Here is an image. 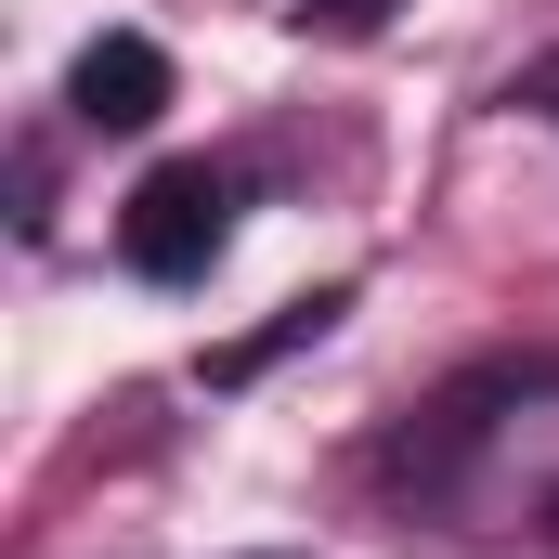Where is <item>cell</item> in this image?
Wrapping results in <instances>:
<instances>
[{
    "instance_id": "1",
    "label": "cell",
    "mask_w": 559,
    "mask_h": 559,
    "mask_svg": "<svg viewBox=\"0 0 559 559\" xmlns=\"http://www.w3.org/2000/svg\"><path fill=\"white\" fill-rule=\"evenodd\" d=\"M222 248H235V169L169 156V169L131 182V209H118V261H131L143 286H195Z\"/></svg>"
},
{
    "instance_id": "5",
    "label": "cell",
    "mask_w": 559,
    "mask_h": 559,
    "mask_svg": "<svg viewBox=\"0 0 559 559\" xmlns=\"http://www.w3.org/2000/svg\"><path fill=\"white\" fill-rule=\"evenodd\" d=\"M521 105H547V118H559V66H534V92H521Z\"/></svg>"
},
{
    "instance_id": "7",
    "label": "cell",
    "mask_w": 559,
    "mask_h": 559,
    "mask_svg": "<svg viewBox=\"0 0 559 559\" xmlns=\"http://www.w3.org/2000/svg\"><path fill=\"white\" fill-rule=\"evenodd\" d=\"M274 559H286V547H274Z\"/></svg>"
},
{
    "instance_id": "6",
    "label": "cell",
    "mask_w": 559,
    "mask_h": 559,
    "mask_svg": "<svg viewBox=\"0 0 559 559\" xmlns=\"http://www.w3.org/2000/svg\"><path fill=\"white\" fill-rule=\"evenodd\" d=\"M547 547H559V495H547Z\"/></svg>"
},
{
    "instance_id": "4",
    "label": "cell",
    "mask_w": 559,
    "mask_h": 559,
    "mask_svg": "<svg viewBox=\"0 0 559 559\" xmlns=\"http://www.w3.org/2000/svg\"><path fill=\"white\" fill-rule=\"evenodd\" d=\"M286 13H299V26H325V39H352V26H391L404 0H286Z\"/></svg>"
},
{
    "instance_id": "3",
    "label": "cell",
    "mask_w": 559,
    "mask_h": 559,
    "mask_svg": "<svg viewBox=\"0 0 559 559\" xmlns=\"http://www.w3.org/2000/svg\"><path fill=\"white\" fill-rule=\"evenodd\" d=\"M338 312H352V299H338V286H325V299H286L274 325H248V338H222V352H209V391H248V378H261V365H286V352H299V338H325V325H338Z\"/></svg>"
},
{
    "instance_id": "2",
    "label": "cell",
    "mask_w": 559,
    "mask_h": 559,
    "mask_svg": "<svg viewBox=\"0 0 559 559\" xmlns=\"http://www.w3.org/2000/svg\"><path fill=\"white\" fill-rule=\"evenodd\" d=\"M66 105H79V131H156V118H169V52H156L143 26H105V39L66 66Z\"/></svg>"
}]
</instances>
